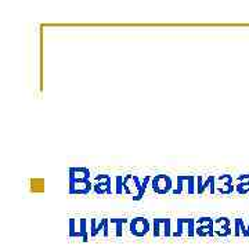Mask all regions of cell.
I'll use <instances>...</instances> for the list:
<instances>
[{"label": "cell", "mask_w": 249, "mask_h": 249, "mask_svg": "<svg viewBox=\"0 0 249 249\" xmlns=\"http://www.w3.org/2000/svg\"><path fill=\"white\" fill-rule=\"evenodd\" d=\"M151 175H145L144 178H140L137 175H124V193L126 196H130L133 201H142L148 187L151 186L152 181Z\"/></svg>", "instance_id": "6da1fadb"}, {"label": "cell", "mask_w": 249, "mask_h": 249, "mask_svg": "<svg viewBox=\"0 0 249 249\" xmlns=\"http://www.w3.org/2000/svg\"><path fill=\"white\" fill-rule=\"evenodd\" d=\"M152 232V219L145 216H134L130 217L127 223V235L137 240L148 237Z\"/></svg>", "instance_id": "7a4b0ae2"}, {"label": "cell", "mask_w": 249, "mask_h": 249, "mask_svg": "<svg viewBox=\"0 0 249 249\" xmlns=\"http://www.w3.org/2000/svg\"><path fill=\"white\" fill-rule=\"evenodd\" d=\"M196 217L173 219V240L196 238Z\"/></svg>", "instance_id": "3957f363"}, {"label": "cell", "mask_w": 249, "mask_h": 249, "mask_svg": "<svg viewBox=\"0 0 249 249\" xmlns=\"http://www.w3.org/2000/svg\"><path fill=\"white\" fill-rule=\"evenodd\" d=\"M196 196V175H178L170 196Z\"/></svg>", "instance_id": "277c9868"}, {"label": "cell", "mask_w": 249, "mask_h": 249, "mask_svg": "<svg viewBox=\"0 0 249 249\" xmlns=\"http://www.w3.org/2000/svg\"><path fill=\"white\" fill-rule=\"evenodd\" d=\"M151 235L154 240H170V238H173V219H170V217H154L152 219Z\"/></svg>", "instance_id": "5b68a950"}, {"label": "cell", "mask_w": 249, "mask_h": 249, "mask_svg": "<svg viewBox=\"0 0 249 249\" xmlns=\"http://www.w3.org/2000/svg\"><path fill=\"white\" fill-rule=\"evenodd\" d=\"M70 238H78L82 242H88L90 240V220L86 217L70 219Z\"/></svg>", "instance_id": "8992f818"}, {"label": "cell", "mask_w": 249, "mask_h": 249, "mask_svg": "<svg viewBox=\"0 0 249 249\" xmlns=\"http://www.w3.org/2000/svg\"><path fill=\"white\" fill-rule=\"evenodd\" d=\"M93 194L114 196V175L98 173L93 176Z\"/></svg>", "instance_id": "52a82bcc"}, {"label": "cell", "mask_w": 249, "mask_h": 249, "mask_svg": "<svg viewBox=\"0 0 249 249\" xmlns=\"http://www.w3.org/2000/svg\"><path fill=\"white\" fill-rule=\"evenodd\" d=\"M151 191L157 196H172V191L175 188V181L170 175L166 173H158L152 178Z\"/></svg>", "instance_id": "ba28073f"}, {"label": "cell", "mask_w": 249, "mask_h": 249, "mask_svg": "<svg viewBox=\"0 0 249 249\" xmlns=\"http://www.w3.org/2000/svg\"><path fill=\"white\" fill-rule=\"evenodd\" d=\"M111 238V229H109V217H93L90 219V240L96 238Z\"/></svg>", "instance_id": "9c48e42d"}, {"label": "cell", "mask_w": 249, "mask_h": 249, "mask_svg": "<svg viewBox=\"0 0 249 249\" xmlns=\"http://www.w3.org/2000/svg\"><path fill=\"white\" fill-rule=\"evenodd\" d=\"M217 175H196V196H216Z\"/></svg>", "instance_id": "30bf717a"}, {"label": "cell", "mask_w": 249, "mask_h": 249, "mask_svg": "<svg viewBox=\"0 0 249 249\" xmlns=\"http://www.w3.org/2000/svg\"><path fill=\"white\" fill-rule=\"evenodd\" d=\"M196 238H214V217H196Z\"/></svg>", "instance_id": "8fae6325"}, {"label": "cell", "mask_w": 249, "mask_h": 249, "mask_svg": "<svg viewBox=\"0 0 249 249\" xmlns=\"http://www.w3.org/2000/svg\"><path fill=\"white\" fill-rule=\"evenodd\" d=\"M235 193V178L232 175L223 173L216 176V196H230Z\"/></svg>", "instance_id": "7c38bea8"}, {"label": "cell", "mask_w": 249, "mask_h": 249, "mask_svg": "<svg viewBox=\"0 0 249 249\" xmlns=\"http://www.w3.org/2000/svg\"><path fill=\"white\" fill-rule=\"evenodd\" d=\"M130 217H109V229H111V238H124L127 234V223Z\"/></svg>", "instance_id": "4fadbf2b"}, {"label": "cell", "mask_w": 249, "mask_h": 249, "mask_svg": "<svg viewBox=\"0 0 249 249\" xmlns=\"http://www.w3.org/2000/svg\"><path fill=\"white\" fill-rule=\"evenodd\" d=\"M231 220L226 216L214 217V238H227L232 235Z\"/></svg>", "instance_id": "5bb4252c"}, {"label": "cell", "mask_w": 249, "mask_h": 249, "mask_svg": "<svg viewBox=\"0 0 249 249\" xmlns=\"http://www.w3.org/2000/svg\"><path fill=\"white\" fill-rule=\"evenodd\" d=\"M93 193V180L88 181H70L68 194L70 196H88Z\"/></svg>", "instance_id": "9a60e30c"}, {"label": "cell", "mask_w": 249, "mask_h": 249, "mask_svg": "<svg viewBox=\"0 0 249 249\" xmlns=\"http://www.w3.org/2000/svg\"><path fill=\"white\" fill-rule=\"evenodd\" d=\"M93 173L88 168H70L68 170V183L70 181H88L93 180Z\"/></svg>", "instance_id": "2e32d148"}, {"label": "cell", "mask_w": 249, "mask_h": 249, "mask_svg": "<svg viewBox=\"0 0 249 249\" xmlns=\"http://www.w3.org/2000/svg\"><path fill=\"white\" fill-rule=\"evenodd\" d=\"M235 193L237 194H249V175H240L235 178Z\"/></svg>", "instance_id": "e0dca14e"}, {"label": "cell", "mask_w": 249, "mask_h": 249, "mask_svg": "<svg viewBox=\"0 0 249 249\" xmlns=\"http://www.w3.org/2000/svg\"><path fill=\"white\" fill-rule=\"evenodd\" d=\"M114 196H126V193H124V175H114Z\"/></svg>", "instance_id": "ac0fdd59"}]
</instances>
